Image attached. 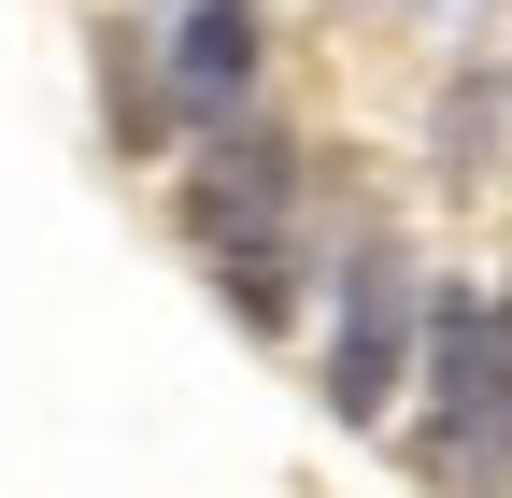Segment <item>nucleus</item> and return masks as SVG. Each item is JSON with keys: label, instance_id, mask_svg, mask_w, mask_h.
Instances as JSON below:
<instances>
[{"label": "nucleus", "instance_id": "obj_1", "mask_svg": "<svg viewBox=\"0 0 512 498\" xmlns=\"http://www.w3.org/2000/svg\"><path fill=\"white\" fill-rule=\"evenodd\" d=\"M413 456L456 498L512 484V328L484 314V299H441L427 314V427H413Z\"/></svg>", "mask_w": 512, "mask_h": 498}, {"label": "nucleus", "instance_id": "obj_4", "mask_svg": "<svg viewBox=\"0 0 512 498\" xmlns=\"http://www.w3.org/2000/svg\"><path fill=\"white\" fill-rule=\"evenodd\" d=\"M242 72H256V0H200V15L171 29V100L185 114H228Z\"/></svg>", "mask_w": 512, "mask_h": 498}, {"label": "nucleus", "instance_id": "obj_2", "mask_svg": "<svg viewBox=\"0 0 512 498\" xmlns=\"http://www.w3.org/2000/svg\"><path fill=\"white\" fill-rule=\"evenodd\" d=\"M200 257H214V285H228L242 328H285L299 314V228H285V157L271 143H228L200 171Z\"/></svg>", "mask_w": 512, "mask_h": 498}, {"label": "nucleus", "instance_id": "obj_3", "mask_svg": "<svg viewBox=\"0 0 512 498\" xmlns=\"http://www.w3.org/2000/svg\"><path fill=\"white\" fill-rule=\"evenodd\" d=\"M399 370H413V271H399V257H384V242H370V257L342 271V342H328V413H342V427H370L384 399H399Z\"/></svg>", "mask_w": 512, "mask_h": 498}]
</instances>
